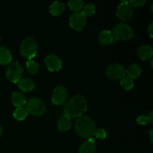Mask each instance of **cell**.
Returning a JSON list of instances; mask_svg holds the SVG:
<instances>
[{"label":"cell","instance_id":"6da1fadb","mask_svg":"<svg viewBox=\"0 0 153 153\" xmlns=\"http://www.w3.org/2000/svg\"><path fill=\"white\" fill-rule=\"evenodd\" d=\"M88 109V102L81 95H76L72 97L64 107V113L71 117H79Z\"/></svg>","mask_w":153,"mask_h":153},{"label":"cell","instance_id":"7a4b0ae2","mask_svg":"<svg viewBox=\"0 0 153 153\" xmlns=\"http://www.w3.org/2000/svg\"><path fill=\"white\" fill-rule=\"evenodd\" d=\"M75 128L80 137L90 138L94 134L96 126L91 118L88 117H79L75 123Z\"/></svg>","mask_w":153,"mask_h":153},{"label":"cell","instance_id":"3957f363","mask_svg":"<svg viewBox=\"0 0 153 153\" xmlns=\"http://www.w3.org/2000/svg\"><path fill=\"white\" fill-rule=\"evenodd\" d=\"M112 35L116 41L118 40H128L134 36V31L129 25L125 23H119L112 29Z\"/></svg>","mask_w":153,"mask_h":153},{"label":"cell","instance_id":"277c9868","mask_svg":"<svg viewBox=\"0 0 153 153\" xmlns=\"http://www.w3.org/2000/svg\"><path fill=\"white\" fill-rule=\"evenodd\" d=\"M27 113L34 116H41L46 111V105L41 100L36 97H31L25 103Z\"/></svg>","mask_w":153,"mask_h":153},{"label":"cell","instance_id":"5b68a950","mask_svg":"<svg viewBox=\"0 0 153 153\" xmlns=\"http://www.w3.org/2000/svg\"><path fill=\"white\" fill-rule=\"evenodd\" d=\"M19 50H20V53L22 56L28 59H31V58H34L37 54V42L33 37H27L20 45Z\"/></svg>","mask_w":153,"mask_h":153},{"label":"cell","instance_id":"8992f818","mask_svg":"<svg viewBox=\"0 0 153 153\" xmlns=\"http://www.w3.org/2000/svg\"><path fill=\"white\" fill-rule=\"evenodd\" d=\"M22 72L23 70L22 66L19 62L15 61L7 67L6 70V78L13 83H17L22 78Z\"/></svg>","mask_w":153,"mask_h":153},{"label":"cell","instance_id":"52a82bcc","mask_svg":"<svg viewBox=\"0 0 153 153\" xmlns=\"http://www.w3.org/2000/svg\"><path fill=\"white\" fill-rule=\"evenodd\" d=\"M117 16L123 22L131 20L133 16V10L128 1H122L118 5L117 10Z\"/></svg>","mask_w":153,"mask_h":153},{"label":"cell","instance_id":"ba28073f","mask_svg":"<svg viewBox=\"0 0 153 153\" xmlns=\"http://www.w3.org/2000/svg\"><path fill=\"white\" fill-rule=\"evenodd\" d=\"M68 92L64 86H58L53 90L52 94V102L55 105H60L66 102Z\"/></svg>","mask_w":153,"mask_h":153},{"label":"cell","instance_id":"9c48e42d","mask_svg":"<svg viewBox=\"0 0 153 153\" xmlns=\"http://www.w3.org/2000/svg\"><path fill=\"white\" fill-rule=\"evenodd\" d=\"M105 73L109 79L117 80V79H121L125 76L126 70L123 66L121 64H113L107 67Z\"/></svg>","mask_w":153,"mask_h":153},{"label":"cell","instance_id":"30bf717a","mask_svg":"<svg viewBox=\"0 0 153 153\" xmlns=\"http://www.w3.org/2000/svg\"><path fill=\"white\" fill-rule=\"evenodd\" d=\"M86 25V17L82 12H76L70 17V25L73 29L80 31L84 29Z\"/></svg>","mask_w":153,"mask_h":153},{"label":"cell","instance_id":"8fae6325","mask_svg":"<svg viewBox=\"0 0 153 153\" xmlns=\"http://www.w3.org/2000/svg\"><path fill=\"white\" fill-rule=\"evenodd\" d=\"M45 63L47 69L51 72L58 71L62 67V61L61 58L53 54L46 57L45 59Z\"/></svg>","mask_w":153,"mask_h":153},{"label":"cell","instance_id":"7c38bea8","mask_svg":"<svg viewBox=\"0 0 153 153\" xmlns=\"http://www.w3.org/2000/svg\"><path fill=\"white\" fill-rule=\"evenodd\" d=\"M98 40L99 43L102 46H107L111 43H115L116 42H117L114 38L111 31H110L109 30H104V31H101L99 35Z\"/></svg>","mask_w":153,"mask_h":153},{"label":"cell","instance_id":"4fadbf2b","mask_svg":"<svg viewBox=\"0 0 153 153\" xmlns=\"http://www.w3.org/2000/svg\"><path fill=\"white\" fill-rule=\"evenodd\" d=\"M96 150L95 140L93 137L87 139L79 148V153H94Z\"/></svg>","mask_w":153,"mask_h":153},{"label":"cell","instance_id":"5bb4252c","mask_svg":"<svg viewBox=\"0 0 153 153\" xmlns=\"http://www.w3.org/2000/svg\"><path fill=\"white\" fill-rule=\"evenodd\" d=\"M137 55L141 60L149 59L153 55L152 48L149 45H143L138 48L137 50Z\"/></svg>","mask_w":153,"mask_h":153},{"label":"cell","instance_id":"9a60e30c","mask_svg":"<svg viewBox=\"0 0 153 153\" xmlns=\"http://www.w3.org/2000/svg\"><path fill=\"white\" fill-rule=\"evenodd\" d=\"M11 101L16 108H22L26 103L25 97L20 92H13L11 95Z\"/></svg>","mask_w":153,"mask_h":153},{"label":"cell","instance_id":"2e32d148","mask_svg":"<svg viewBox=\"0 0 153 153\" xmlns=\"http://www.w3.org/2000/svg\"><path fill=\"white\" fill-rule=\"evenodd\" d=\"M65 10V4L61 1H55L52 3L49 7V12L53 16H59L62 14Z\"/></svg>","mask_w":153,"mask_h":153},{"label":"cell","instance_id":"e0dca14e","mask_svg":"<svg viewBox=\"0 0 153 153\" xmlns=\"http://www.w3.org/2000/svg\"><path fill=\"white\" fill-rule=\"evenodd\" d=\"M71 118L67 115L64 114L58 119V127L60 131H66L69 130L71 127Z\"/></svg>","mask_w":153,"mask_h":153},{"label":"cell","instance_id":"ac0fdd59","mask_svg":"<svg viewBox=\"0 0 153 153\" xmlns=\"http://www.w3.org/2000/svg\"><path fill=\"white\" fill-rule=\"evenodd\" d=\"M141 68L140 66L136 64H133L130 65L126 70V73L128 75V77L131 79H134L138 78L141 74Z\"/></svg>","mask_w":153,"mask_h":153},{"label":"cell","instance_id":"d6986e66","mask_svg":"<svg viewBox=\"0 0 153 153\" xmlns=\"http://www.w3.org/2000/svg\"><path fill=\"white\" fill-rule=\"evenodd\" d=\"M18 85H19V88H20V90H22L24 92L31 91L35 88L34 82L31 79H28V78L20 79V81L18 82Z\"/></svg>","mask_w":153,"mask_h":153},{"label":"cell","instance_id":"ffe728a7","mask_svg":"<svg viewBox=\"0 0 153 153\" xmlns=\"http://www.w3.org/2000/svg\"><path fill=\"white\" fill-rule=\"evenodd\" d=\"M12 55L10 51L4 46L0 48V64L2 65L8 64L11 61Z\"/></svg>","mask_w":153,"mask_h":153},{"label":"cell","instance_id":"44dd1931","mask_svg":"<svg viewBox=\"0 0 153 153\" xmlns=\"http://www.w3.org/2000/svg\"><path fill=\"white\" fill-rule=\"evenodd\" d=\"M67 4L69 7L76 13V12H79V10L83 7L84 1L82 0H70Z\"/></svg>","mask_w":153,"mask_h":153},{"label":"cell","instance_id":"7402d4cb","mask_svg":"<svg viewBox=\"0 0 153 153\" xmlns=\"http://www.w3.org/2000/svg\"><path fill=\"white\" fill-rule=\"evenodd\" d=\"M96 12V7L93 3H88V4H85L82 7V13H83L84 16H91L95 13Z\"/></svg>","mask_w":153,"mask_h":153},{"label":"cell","instance_id":"603a6c76","mask_svg":"<svg viewBox=\"0 0 153 153\" xmlns=\"http://www.w3.org/2000/svg\"><path fill=\"white\" fill-rule=\"evenodd\" d=\"M26 69L29 73L32 75H35L39 70V65L36 61L32 59H28L26 62Z\"/></svg>","mask_w":153,"mask_h":153},{"label":"cell","instance_id":"cb8c5ba5","mask_svg":"<svg viewBox=\"0 0 153 153\" xmlns=\"http://www.w3.org/2000/svg\"><path fill=\"white\" fill-rule=\"evenodd\" d=\"M120 85L126 91H130L134 87V82L130 78L124 76L120 79Z\"/></svg>","mask_w":153,"mask_h":153},{"label":"cell","instance_id":"d4e9b609","mask_svg":"<svg viewBox=\"0 0 153 153\" xmlns=\"http://www.w3.org/2000/svg\"><path fill=\"white\" fill-rule=\"evenodd\" d=\"M13 117L17 120H23L28 115L26 110L23 108H17L16 110L13 111Z\"/></svg>","mask_w":153,"mask_h":153},{"label":"cell","instance_id":"484cf974","mask_svg":"<svg viewBox=\"0 0 153 153\" xmlns=\"http://www.w3.org/2000/svg\"><path fill=\"white\" fill-rule=\"evenodd\" d=\"M94 135H95L96 137L100 139H105L107 136V133H106L105 130L103 128H98V129L95 130Z\"/></svg>","mask_w":153,"mask_h":153},{"label":"cell","instance_id":"4316f807","mask_svg":"<svg viewBox=\"0 0 153 153\" xmlns=\"http://www.w3.org/2000/svg\"><path fill=\"white\" fill-rule=\"evenodd\" d=\"M129 4L131 6H134V7H141V6H143L146 3V0H130L128 1Z\"/></svg>","mask_w":153,"mask_h":153},{"label":"cell","instance_id":"83f0119b","mask_svg":"<svg viewBox=\"0 0 153 153\" xmlns=\"http://www.w3.org/2000/svg\"><path fill=\"white\" fill-rule=\"evenodd\" d=\"M136 122L138 125H146L149 123V120H148L147 116H145V115H140L136 120Z\"/></svg>","mask_w":153,"mask_h":153},{"label":"cell","instance_id":"f1b7e54d","mask_svg":"<svg viewBox=\"0 0 153 153\" xmlns=\"http://www.w3.org/2000/svg\"><path fill=\"white\" fill-rule=\"evenodd\" d=\"M147 31H148V32H149V36H150L151 38H152V37H153L152 36L153 35V23L152 22H151V23L149 24V26H148Z\"/></svg>","mask_w":153,"mask_h":153},{"label":"cell","instance_id":"f546056e","mask_svg":"<svg viewBox=\"0 0 153 153\" xmlns=\"http://www.w3.org/2000/svg\"><path fill=\"white\" fill-rule=\"evenodd\" d=\"M148 117V120H149V123H153V112L151 111L150 113H149V114L147 116Z\"/></svg>","mask_w":153,"mask_h":153},{"label":"cell","instance_id":"4dcf8cb0","mask_svg":"<svg viewBox=\"0 0 153 153\" xmlns=\"http://www.w3.org/2000/svg\"><path fill=\"white\" fill-rule=\"evenodd\" d=\"M149 139H150L151 143H152V140H153V130L152 129L149 131Z\"/></svg>","mask_w":153,"mask_h":153},{"label":"cell","instance_id":"1f68e13d","mask_svg":"<svg viewBox=\"0 0 153 153\" xmlns=\"http://www.w3.org/2000/svg\"><path fill=\"white\" fill-rule=\"evenodd\" d=\"M1 133H2V127L0 126V137H1Z\"/></svg>","mask_w":153,"mask_h":153},{"label":"cell","instance_id":"d6a6232c","mask_svg":"<svg viewBox=\"0 0 153 153\" xmlns=\"http://www.w3.org/2000/svg\"><path fill=\"white\" fill-rule=\"evenodd\" d=\"M0 41H1V38H0Z\"/></svg>","mask_w":153,"mask_h":153}]
</instances>
